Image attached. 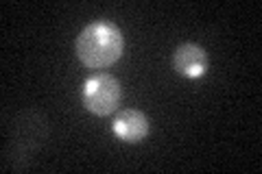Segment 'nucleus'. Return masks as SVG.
Returning <instances> with one entry per match:
<instances>
[{
	"label": "nucleus",
	"instance_id": "1",
	"mask_svg": "<svg viewBox=\"0 0 262 174\" xmlns=\"http://www.w3.org/2000/svg\"><path fill=\"white\" fill-rule=\"evenodd\" d=\"M77 57L90 70H105L116 63L125 51V37L114 22L96 20L79 33Z\"/></svg>",
	"mask_w": 262,
	"mask_h": 174
},
{
	"label": "nucleus",
	"instance_id": "3",
	"mask_svg": "<svg viewBox=\"0 0 262 174\" xmlns=\"http://www.w3.org/2000/svg\"><path fill=\"white\" fill-rule=\"evenodd\" d=\"M112 131L120 142L140 144L142 139L149 135L151 122L140 109H122V111L116 113V118H114Z\"/></svg>",
	"mask_w": 262,
	"mask_h": 174
},
{
	"label": "nucleus",
	"instance_id": "4",
	"mask_svg": "<svg viewBox=\"0 0 262 174\" xmlns=\"http://www.w3.org/2000/svg\"><path fill=\"white\" fill-rule=\"evenodd\" d=\"M173 68L188 79H201L208 72V55L199 44H182L173 53Z\"/></svg>",
	"mask_w": 262,
	"mask_h": 174
},
{
	"label": "nucleus",
	"instance_id": "2",
	"mask_svg": "<svg viewBox=\"0 0 262 174\" xmlns=\"http://www.w3.org/2000/svg\"><path fill=\"white\" fill-rule=\"evenodd\" d=\"M120 98H122L120 81L107 72H98L83 83L81 103H83V107L90 113L98 115V118H105V115H112L116 111Z\"/></svg>",
	"mask_w": 262,
	"mask_h": 174
}]
</instances>
